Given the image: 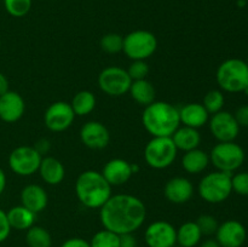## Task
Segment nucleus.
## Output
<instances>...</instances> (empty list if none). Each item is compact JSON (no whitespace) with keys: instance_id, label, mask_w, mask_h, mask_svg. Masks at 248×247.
I'll return each instance as SVG.
<instances>
[{"instance_id":"6","label":"nucleus","mask_w":248,"mask_h":247,"mask_svg":"<svg viewBox=\"0 0 248 247\" xmlns=\"http://www.w3.org/2000/svg\"><path fill=\"white\" fill-rule=\"evenodd\" d=\"M178 149L171 137H153L144 148V160L154 170H164L176 160Z\"/></svg>"},{"instance_id":"27","label":"nucleus","mask_w":248,"mask_h":247,"mask_svg":"<svg viewBox=\"0 0 248 247\" xmlns=\"http://www.w3.org/2000/svg\"><path fill=\"white\" fill-rule=\"evenodd\" d=\"M73 111L78 116L89 115L96 108V96L89 90H81L73 97L70 102Z\"/></svg>"},{"instance_id":"12","label":"nucleus","mask_w":248,"mask_h":247,"mask_svg":"<svg viewBox=\"0 0 248 247\" xmlns=\"http://www.w3.org/2000/svg\"><path fill=\"white\" fill-rule=\"evenodd\" d=\"M210 131L218 142H234L240 133V126L234 114L220 110L208 120Z\"/></svg>"},{"instance_id":"47","label":"nucleus","mask_w":248,"mask_h":247,"mask_svg":"<svg viewBox=\"0 0 248 247\" xmlns=\"http://www.w3.org/2000/svg\"><path fill=\"white\" fill-rule=\"evenodd\" d=\"M174 247H176V246H174ZM178 247H179V246H178Z\"/></svg>"},{"instance_id":"13","label":"nucleus","mask_w":248,"mask_h":247,"mask_svg":"<svg viewBox=\"0 0 248 247\" xmlns=\"http://www.w3.org/2000/svg\"><path fill=\"white\" fill-rule=\"evenodd\" d=\"M148 247H174L177 245V229L167 220H155L144 232Z\"/></svg>"},{"instance_id":"38","label":"nucleus","mask_w":248,"mask_h":247,"mask_svg":"<svg viewBox=\"0 0 248 247\" xmlns=\"http://www.w3.org/2000/svg\"><path fill=\"white\" fill-rule=\"evenodd\" d=\"M61 247H91L90 242L86 240L81 239V237H72L68 239L61 245Z\"/></svg>"},{"instance_id":"16","label":"nucleus","mask_w":248,"mask_h":247,"mask_svg":"<svg viewBox=\"0 0 248 247\" xmlns=\"http://www.w3.org/2000/svg\"><path fill=\"white\" fill-rule=\"evenodd\" d=\"M26 111L24 99L18 92L7 91L0 96V120L6 124L17 123Z\"/></svg>"},{"instance_id":"17","label":"nucleus","mask_w":248,"mask_h":247,"mask_svg":"<svg viewBox=\"0 0 248 247\" xmlns=\"http://www.w3.org/2000/svg\"><path fill=\"white\" fill-rule=\"evenodd\" d=\"M165 198L172 203L183 205L186 203L194 195L193 183L186 177H173L169 179L165 185Z\"/></svg>"},{"instance_id":"33","label":"nucleus","mask_w":248,"mask_h":247,"mask_svg":"<svg viewBox=\"0 0 248 247\" xmlns=\"http://www.w3.org/2000/svg\"><path fill=\"white\" fill-rule=\"evenodd\" d=\"M196 224H198L202 236L203 235H205V236L215 235L216 232H217L218 227H219L218 220L211 215H201L200 217L196 219Z\"/></svg>"},{"instance_id":"10","label":"nucleus","mask_w":248,"mask_h":247,"mask_svg":"<svg viewBox=\"0 0 248 247\" xmlns=\"http://www.w3.org/2000/svg\"><path fill=\"white\" fill-rule=\"evenodd\" d=\"M131 84L132 79L128 75L127 70L118 65L104 68L98 75L99 89L110 97H120L127 93Z\"/></svg>"},{"instance_id":"15","label":"nucleus","mask_w":248,"mask_h":247,"mask_svg":"<svg viewBox=\"0 0 248 247\" xmlns=\"http://www.w3.org/2000/svg\"><path fill=\"white\" fill-rule=\"evenodd\" d=\"M215 235L220 247H241L246 241L247 232L241 222L229 219L219 224Z\"/></svg>"},{"instance_id":"21","label":"nucleus","mask_w":248,"mask_h":247,"mask_svg":"<svg viewBox=\"0 0 248 247\" xmlns=\"http://www.w3.org/2000/svg\"><path fill=\"white\" fill-rule=\"evenodd\" d=\"M38 172L41 179L48 185H58L65 177L64 165L53 156L43 157Z\"/></svg>"},{"instance_id":"34","label":"nucleus","mask_w":248,"mask_h":247,"mask_svg":"<svg viewBox=\"0 0 248 247\" xmlns=\"http://www.w3.org/2000/svg\"><path fill=\"white\" fill-rule=\"evenodd\" d=\"M126 70H127L132 81H135V80H143L147 79L148 74H149V65H148L145 61H132L128 69Z\"/></svg>"},{"instance_id":"39","label":"nucleus","mask_w":248,"mask_h":247,"mask_svg":"<svg viewBox=\"0 0 248 247\" xmlns=\"http://www.w3.org/2000/svg\"><path fill=\"white\" fill-rule=\"evenodd\" d=\"M120 247H137V240L133 234L120 235Z\"/></svg>"},{"instance_id":"30","label":"nucleus","mask_w":248,"mask_h":247,"mask_svg":"<svg viewBox=\"0 0 248 247\" xmlns=\"http://www.w3.org/2000/svg\"><path fill=\"white\" fill-rule=\"evenodd\" d=\"M225 98L224 94L219 90H211L203 97L202 106L205 107L206 110L208 111V114H216L218 111L223 110V107H224Z\"/></svg>"},{"instance_id":"19","label":"nucleus","mask_w":248,"mask_h":247,"mask_svg":"<svg viewBox=\"0 0 248 247\" xmlns=\"http://www.w3.org/2000/svg\"><path fill=\"white\" fill-rule=\"evenodd\" d=\"M178 110L179 120L183 126L199 130L200 127H203L210 120V114L202 106V103H198V102L186 103Z\"/></svg>"},{"instance_id":"22","label":"nucleus","mask_w":248,"mask_h":247,"mask_svg":"<svg viewBox=\"0 0 248 247\" xmlns=\"http://www.w3.org/2000/svg\"><path fill=\"white\" fill-rule=\"evenodd\" d=\"M174 145L178 150H183L184 153L199 148L201 143V135L198 128L188 127V126H179L173 135L171 136Z\"/></svg>"},{"instance_id":"11","label":"nucleus","mask_w":248,"mask_h":247,"mask_svg":"<svg viewBox=\"0 0 248 247\" xmlns=\"http://www.w3.org/2000/svg\"><path fill=\"white\" fill-rule=\"evenodd\" d=\"M75 114L70 103L63 101L53 102L47 107L44 114L45 126L52 132H63L73 125Z\"/></svg>"},{"instance_id":"24","label":"nucleus","mask_w":248,"mask_h":247,"mask_svg":"<svg viewBox=\"0 0 248 247\" xmlns=\"http://www.w3.org/2000/svg\"><path fill=\"white\" fill-rule=\"evenodd\" d=\"M6 216L11 229L26 230V232L29 228L33 227L36 218L35 213L31 212L27 207H24L23 205L11 207L6 212Z\"/></svg>"},{"instance_id":"18","label":"nucleus","mask_w":248,"mask_h":247,"mask_svg":"<svg viewBox=\"0 0 248 247\" xmlns=\"http://www.w3.org/2000/svg\"><path fill=\"white\" fill-rule=\"evenodd\" d=\"M102 174L111 186H119L127 183L133 176L131 164L126 160L115 157L107 162L102 170Z\"/></svg>"},{"instance_id":"29","label":"nucleus","mask_w":248,"mask_h":247,"mask_svg":"<svg viewBox=\"0 0 248 247\" xmlns=\"http://www.w3.org/2000/svg\"><path fill=\"white\" fill-rule=\"evenodd\" d=\"M91 247H120V235L110 230H99L90 241Z\"/></svg>"},{"instance_id":"37","label":"nucleus","mask_w":248,"mask_h":247,"mask_svg":"<svg viewBox=\"0 0 248 247\" xmlns=\"http://www.w3.org/2000/svg\"><path fill=\"white\" fill-rule=\"evenodd\" d=\"M240 127H248V106H241L234 114Z\"/></svg>"},{"instance_id":"20","label":"nucleus","mask_w":248,"mask_h":247,"mask_svg":"<svg viewBox=\"0 0 248 247\" xmlns=\"http://www.w3.org/2000/svg\"><path fill=\"white\" fill-rule=\"evenodd\" d=\"M48 202L45 189L39 184H28L21 191V205L31 210L35 215L43 212Z\"/></svg>"},{"instance_id":"32","label":"nucleus","mask_w":248,"mask_h":247,"mask_svg":"<svg viewBox=\"0 0 248 247\" xmlns=\"http://www.w3.org/2000/svg\"><path fill=\"white\" fill-rule=\"evenodd\" d=\"M99 45L104 52L109 53V55H115V53L123 51L124 36L118 33H108L102 36Z\"/></svg>"},{"instance_id":"25","label":"nucleus","mask_w":248,"mask_h":247,"mask_svg":"<svg viewBox=\"0 0 248 247\" xmlns=\"http://www.w3.org/2000/svg\"><path fill=\"white\" fill-rule=\"evenodd\" d=\"M128 93L140 106L147 107L155 101V87L149 80H135L131 84Z\"/></svg>"},{"instance_id":"26","label":"nucleus","mask_w":248,"mask_h":247,"mask_svg":"<svg viewBox=\"0 0 248 247\" xmlns=\"http://www.w3.org/2000/svg\"><path fill=\"white\" fill-rule=\"evenodd\" d=\"M201 234L196 222H186L177 229V245L179 247H195L201 242Z\"/></svg>"},{"instance_id":"4","label":"nucleus","mask_w":248,"mask_h":247,"mask_svg":"<svg viewBox=\"0 0 248 247\" xmlns=\"http://www.w3.org/2000/svg\"><path fill=\"white\" fill-rule=\"evenodd\" d=\"M216 80L223 91L230 93L244 92L248 86V64L240 58H229L219 64Z\"/></svg>"},{"instance_id":"3","label":"nucleus","mask_w":248,"mask_h":247,"mask_svg":"<svg viewBox=\"0 0 248 247\" xmlns=\"http://www.w3.org/2000/svg\"><path fill=\"white\" fill-rule=\"evenodd\" d=\"M75 195L82 206L99 210L111 196V185L102 172L87 170L78 176L75 182Z\"/></svg>"},{"instance_id":"28","label":"nucleus","mask_w":248,"mask_h":247,"mask_svg":"<svg viewBox=\"0 0 248 247\" xmlns=\"http://www.w3.org/2000/svg\"><path fill=\"white\" fill-rule=\"evenodd\" d=\"M26 242L29 247H51L52 237L47 229L40 225H33L27 230Z\"/></svg>"},{"instance_id":"43","label":"nucleus","mask_w":248,"mask_h":247,"mask_svg":"<svg viewBox=\"0 0 248 247\" xmlns=\"http://www.w3.org/2000/svg\"><path fill=\"white\" fill-rule=\"evenodd\" d=\"M200 247H220V245L218 244L216 239H208L205 240L203 242H201Z\"/></svg>"},{"instance_id":"36","label":"nucleus","mask_w":248,"mask_h":247,"mask_svg":"<svg viewBox=\"0 0 248 247\" xmlns=\"http://www.w3.org/2000/svg\"><path fill=\"white\" fill-rule=\"evenodd\" d=\"M11 230L12 229L9 224V220H7L6 212L0 208V244L4 242L5 240H7V237L10 236Z\"/></svg>"},{"instance_id":"31","label":"nucleus","mask_w":248,"mask_h":247,"mask_svg":"<svg viewBox=\"0 0 248 247\" xmlns=\"http://www.w3.org/2000/svg\"><path fill=\"white\" fill-rule=\"evenodd\" d=\"M2 1L7 14L17 18L27 16L33 4V0H2Z\"/></svg>"},{"instance_id":"40","label":"nucleus","mask_w":248,"mask_h":247,"mask_svg":"<svg viewBox=\"0 0 248 247\" xmlns=\"http://www.w3.org/2000/svg\"><path fill=\"white\" fill-rule=\"evenodd\" d=\"M34 148H35V149L38 150V152L40 153L41 155H43V154H45V153H47L48 150H50L51 144H50V142H48L47 139L43 138V139L38 140V143L34 145Z\"/></svg>"},{"instance_id":"44","label":"nucleus","mask_w":248,"mask_h":247,"mask_svg":"<svg viewBox=\"0 0 248 247\" xmlns=\"http://www.w3.org/2000/svg\"><path fill=\"white\" fill-rule=\"evenodd\" d=\"M247 0H237V5H239L240 7H244L245 5H246Z\"/></svg>"},{"instance_id":"35","label":"nucleus","mask_w":248,"mask_h":247,"mask_svg":"<svg viewBox=\"0 0 248 247\" xmlns=\"http://www.w3.org/2000/svg\"><path fill=\"white\" fill-rule=\"evenodd\" d=\"M232 191L241 196H248V172H239L232 176Z\"/></svg>"},{"instance_id":"8","label":"nucleus","mask_w":248,"mask_h":247,"mask_svg":"<svg viewBox=\"0 0 248 247\" xmlns=\"http://www.w3.org/2000/svg\"><path fill=\"white\" fill-rule=\"evenodd\" d=\"M156 48V36L149 31L138 29L124 36L123 51L132 61H145L154 55Z\"/></svg>"},{"instance_id":"23","label":"nucleus","mask_w":248,"mask_h":247,"mask_svg":"<svg viewBox=\"0 0 248 247\" xmlns=\"http://www.w3.org/2000/svg\"><path fill=\"white\" fill-rule=\"evenodd\" d=\"M210 165V155L202 149L189 150L182 157L183 170L189 174H199L205 171Z\"/></svg>"},{"instance_id":"1","label":"nucleus","mask_w":248,"mask_h":247,"mask_svg":"<svg viewBox=\"0 0 248 247\" xmlns=\"http://www.w3.org/2000/svg\"><path fill=\"white\" fill-rule=\"evenodd\" d=\"M147 217V208L140 198L131 194H116L99 208V220L104 229L118 235L133 234Z\"/></svg>"},{"instance_id":"42","label":"nucleus","mask_w":248,"mask_h":247,"mask_svg":"<svg viewBox=\"0 0 248 247\" xmlns=\"http://www.w3.org/2000/svg\"><path fill=\"white\" fill-rule=\"evenodd\" d=\"M6 183H7V178H6V173H5L4 170L0 167V195L5 191V188H6Z\"/></svg>"},{"instance_id":"9","label":"nucleus","mask_w":248,"mask_h":247,"mask_svg":"<svg viewBox=\"0 0 248 247\" xmlns=\"http://www.w3.org/2000/svg\"><path fill=\"white\" fill-rule=\"evenodd\" d=\"M43 155L31 145H19L9 155V167L14 173L21 177H29L36 173Z\"/></svg>"},{"instance_id":"5","label":"nucleus","mask_w":248,"mask_h":247,"mask_svg":"<svg viewBox=\"0 0 248 247\" xmlns=\"http://www.w3.org/2000/svg\"><path fill=\"white\" fill-rule=\"evenodd\" d=\"M232 173L220 171L207 173L199 183V195L208 203L224 202L232 193Z\"/></svg>"},{"instance_id":"7","label":"nucleus","mask_w":248,"mask_h":247,"mask_svg":"<svg viewBox=\"0 0 248 247\" xmlns=\"http://www.w3.org/2000/svg\"><path fill=\"white\" fill-rule=\"evenodd\" d=\"M210 162L217 171L232 173L244 165L245 150L235 142H219L211 150Z\"/></svg>"},{"instance_id":"41","label":"nucleus","mask_w":248,"mask_h":247,"mask_svg":"<svg viewBox=\"0 0 248 247\" xmlns=\"http://www.w3.org/2000/svg\"><path fill=\"white\" fill-rule=\"evenodd\" d=\"M7 91H9V80L5 77V74L0 72V96Z\"/></svg>"},{"instance_id":"46","label":"nucleus","mask_w":248,"mask_h":247,"mask_svg":"<svg viewBox=\"0 0 248 247\" xmlns=\"http://www.w3.org/2000/svg\"><path fill=\"white\" fill-rule=\"evenodd\" d=\"M246 63L248 64V57H247V61H246Z\"/></svg>"},{"instance_id":"2","label":"nucleus","mask_w":248,"mask_h":247,"mask_svg":"<svg viewBox=\"0 0 248 247\" xmlns=\"http://www.w3.org/2000/svg\"><path fill=\"white\" fill-rule=\"evenodd\" d=\"M142 124L152 137H171L181 126L179 110L169 102L154 101L144 107Z\"/></svg>"},{"instance_id":"14","label":"nucleus","mask_w":248,"mask_h":247,"mask_svg":"<svg viewBox=\"0 0 248 247\" xmlns=\"http://www.w3.org/2000/svg\"><path fill=\"white\" fill-rule=\"evenodd\" d=\"M80 139L85 147L99 150L109 144L110 133L104 124L94 120L87 121L80 128Z\"/></svg>"},{"instance_id":"45","label":"nucleus","mask_w":248,"mask_h":247,"mask_svg":"<svg viewBox=\"0 0 248 247\" xmlns=\"http://www.w3.org/2000/svg\"><path fill=\"white\" fill-rule=\"evenodd\" d=\"M0 47H1V38H0Z\"/></svg>"}]
</instances>
